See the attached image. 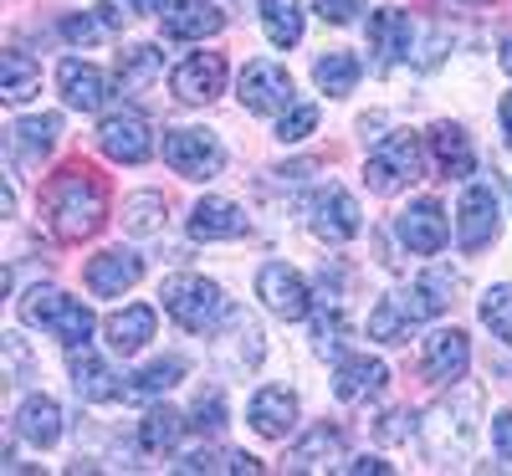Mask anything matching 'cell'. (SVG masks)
Returning <instances> with one entry per match:
<instances>
[{
  "instance_id": "obj_32",
  "label": "cell",
  "mask_w": 512,
  "mask_h": 476,
  "mask_svg": "<svg viewBox=\"0 0 512 476\" xmlns=\"http://www.w3.org/2000/svg\"><path fill=\"white\" fill-rule=\"evenodd\" d=\"M359 77H364V67H359L354 52H323L313 62V82H318L328 98H349L359 88Z\"/></svg>"
},
{
  "instance_id": "obj_49",
  "label": "cell",
  "mask_w": 512,
  "mask_h": 476,
  "mask_svg": "<svg viewBox=\"0 0 512 476\" xmlns=\"http://www.w3.org/2000/svg\"><path fill=\"white\" fill-rule=\"evenodd\" d=\"M123 6H128V11H159V16H164L175 0H123Z\"/></svg>"
},
{
  "instance_id": "obj_30",
  "label": "cell",
  "mask_w": 512,
  "mask_h": 476,
  "mask_svg": "<svg viewBox=\"0 0 512 476\" xmlns=\"http://www.w3.org/2000/svg\"><path fill=\"white\" fill-rule=\"evenodd\" d=\"M159 72H164V52L159 47H123L118 52V88L123 93H149L154 82H159Z\"/></svg>"
},
{
  "instance_id": "obj_1",
  "label": "cell",
  "mask_w": 512,
  "mask_h": 476,
  "mask_svg": "<svg viewBox=\"0 0 512 476\" xmlns=\"http://www.w3.org/2000/svg\"><path fill=\"white\" fill-rule=\"evenodd\" d=\"M41 210H47V226H52L57 241H88L108 221V185L93 175L88 164H67V169H57V175L47 180Z\"/></svg>"
},
{
  "instance_id": "obj_6",
  "label": "cell",
  "mask_w": 512,
  "mask_h": 476,
  "mask_svg": "<svg viewBox=\"0 0 512 476\" xmlns=\"http://www.w3.org/2000/svg\"><path fill=\"white\" fill-rule=\"evenodd\" d=\"M164 164L185 180H216L226 169V144L210 128H169L164 134Z\"/></svg>"
},
{
  "instance_id": "obj_14",
  "label": "cell",
  "mask_w": 512,
  "mask_h": 476,
  "mask_svg": "<svg viewBox=\"0 0 512 476\" xmlns=\"http://www.w3.org/2000/svg\"><path fill=\"white\" fill-rule=\"evenodd\" d=\"M169 88H175L180 103H216L226 93V57L221 52H195L175 67V77H169Z\"/></svg>"
},
{
  "instance_id": "obj_37",
  "label": "cell",
  "mask_w": 512,
  "mask_h": 476,
  "mask_svg": "<svg viewBox=\"0 0 512 476\" xmlns=\"http://www.w3.org/2000/svg\"><path fill=\"white\" fill-rule=\"evenodd\" d=\"M164 215H169V200L159 190H139V195L123 200V231L154 236V231H164Z\"/></svg>"
},
{
  "instance_id": "obj_41",
  "label": "cell",
  "mask_w": 512,
  "mask_h": 476,
  "mask_svg": "<svg viewBox=\"0 0 512 476\" xmlns=\"http://www.w3.org/2000/svg\"><path fill=\"white\" fill-rule=\"evenodd\" d=\"M190 425L200 430V436H221V430H226V400H221V389H200V400L190 410Z\"/></svg>"
},
{
  "instance_id": "obj_25",
  "label": "cell",
  "mask_w": 512,
  "mask_h": 476,
  "mask_svg": "<svg viewBox=\"0 0 512 476\" xmlns=\"http://www.w3.org/2000/svg\"><path fill=\"white\" fill-rule=\"evenodd\" d=\"M16 436L31 441V446H57L62 441V405L52 395H26L21 410H16Z\"/></svg>"
},
{
  "instance_id": "obj_11",
  "label": "cell",
  "mask_w": 512,
  "mask_h": 476,
  "mask_svg": "<svg viewBox=\"0 0 512 476\" xmlns=\"http://www.w3.org/2000/svg\"><path fill=\"white\" fill-rule=\"evenodd\" d=\"M492 241H497V185L477 180L461 190V205H456V246L482 251Z\"/></svg>"
},
{
  "instance_id": "obj_24",
  "label": "cell",
  "mask_w": 512,
  "mask_h": 476,
  "mask_svg": "<svg viewBox=\"0 0 512 476\" xmlns=\"http://www.w3.org/2000/svg\"><path fill=\"white\" fill-rule=\"evenodd\" d=\"M425 144H431V159L446 180H466L477 169V154H472V139H466L461 123H436L431 134H425Z\"/></svg>"
},
{
  "instance_id": "obj_10",
  "label": "cell",
  "mask_w": 512,
  "mask_h": 476,
  "mask_svg": "<svg viewBox=\"0 0 512 476\" xmlns=\"http://www.w3.org/2000/svg\"><path fill=\"white\" fill-rule=\"evenodd\" d=\"M98 149L113 159V164H144L154 154V128L144 113L134 108H118L98 123Z\"/></svg>"
},
{
  "instance_id": "obj_5",
  "label": "cell",
  "mask_w": 512,
  "mask_h": 476,
  "mask_svg": "<svg viewBox=\"0 0 512 476\" xmlns=\"http://www.w3.org/2000/svg\"><path fill=\"white\" fill-rule=\"evenodd\" d=\"M410 180H420V139L415 134H390L369 149L364 185L374 195H400Z\"/></svg>"
},
{
  "instance_id": "obj_34",
  "label": "cell",
  "mask_w": 512,
  "mask_h": 476,
  "mask_svg": "<svg viewBox=\"0 0 512 476\" xmlns=\"http://www.w3.org/2000/svg\"><path fill=\"white\" fill-rule=\"evenodd\" d=\"M262 6V31H267V41L272 47H297L303 41V6L297 0H256Z\"/></svg>"
},
{
  "instance_id": "obj_51",
  "label": "cell",
  "mask_w": 512,
  "mask_h": 476,
  "mask_svg": "<svg viewBox=\"0 0 512 476\" xmlns=\"http://www.w3.org/2000/svg\"><path fill=\"white\" fill-rule=\"evenodd\" d=\"M446 6H487V0H446Z\"/></svg>"
},
{
  "instance_id": "obj_42",
  "label": "cell",
  "mask_w": 512,
  "mask_h": 476,
  "mask_svg": "<svg viewBox=\"0 0 512 476\" xmlns=\"http://www.w3.org/2000/svg\"><path fill=\"white\" fill-rule=\"evenodd\" d=\"M318 128V103H292L282 118H277V139L282 144H303Z\"/></svg>"
},
{
  "instance_id": "obj_38",
  "label": "cell",
  "mask_w": 512,
  "mask_h": 476,
  "mask_svg": "<svg viewBox=\"0 0 512 476\" xmlns=\"http://www.w3.org/2000/svg\"><path fill=\"white\" fill-rule=\"evenodd\" d=\"M410 318H405V308L395 297H379L374 308H369V338L374 343H410Z\"/></svg>"
},
{
  "instance_id": "obj_12",
  "label": "cell",
  "mask_w": 512,
  "mask_h": 476,
  "mask_svg": "<svg viewBox=\"0 0 512 476\" xmlns=\"http://www.w3.org/2000/svg\"><path fill=\"white\" fill-rule=\"evenodd\" d=\"M67 374H72V395L82 405H108L118 400L128 384H118V374L108 369V359L93 349V343H77V349H67Z\"/></svg>"
},
{
  "instance_id": "obj_35",
  "label": "cell",
  "mask_w": 512,
  "mask_h": 476,
  "mask_svg": "<svg viewBox=\"0 0 512 476\" xmlns=\"http://www.w3.org/2000/svg\"><path fill=\"white\" fill-rule=\"evenodd\" d=\"M185 425H190V420H185L180 410L154 405V410L139 420V446H144V451H154V456H159V451H175V446H180V436H185Z\"/></svg>"
},
{
  "instance_id": "obj_29",
  "label": "cell",
  "mask_w": 512,
  "mask_h": 476,
  "mask_svg": "<svg viewBox=\"0 0 512 476\" xmlns=\"http://www.w3.org/2000/svg\"><path fill=\"white\" fill-rule=\"evenodd\" d=\"M103 333H108V349L113 354H139L144 343L154 338V308H144V302H134V308H123V313H113L108 323H103Z\"/></svg>"
},
{
  "instance_id": "obj_19",
  "label": "cell",
  "mask_w": 512,
  "mask_h": 476,
  "mask_svg": "<svg viewBox=\"0 0 512 476\" xmlns=\"http://www.w3.org/2000/svg\"><path fill=\"white\" fill-rule=\"evenodd\" d=\"M246 420L262 441H287L292 425H297V395L282 389V384H262L246 405Z\"/></svg>"
},
{
  "instance_id": "obj_20",
  "label": "cell",
  "mask_w": 512,
  "mask_h": 476,
  "mask_svg": "<svg viewBox=\"0 0 512 476\" xmlns=\"http://www.w3.org/2000/svg\"><path fill=\"white\" fill-rule=\"evenodd\" d=\"M262 354H267V343H262V328H256L246 313H226V328H221V338H216V359H221V369L226 374H246V369H256L262 364Z\"/></svg>"
},
{
  "instance_id": "obj_7",
  "label": "cell",
  "mask_w": 512,
  "mask_h": 476,
  "mask_svg": "<svg viewBox=\"0 0 512 476\" xmlns=\"http://www.w3.org/2000/svg\"><path fill=\"white\" fill-rule=\"evenodd\" d=\"M236 98H241V108L246 113H256V118H282L292 103H297V88H292V72L282 67V62H246L241 67V82H236Z\"/></svg>"
},
{
  "instance_id": "obj_16",
  "label": "cell",
  "mask_w": 512,
  "mask_h": 476,
  "mask_svg": "<svg viewBox=\"0 0 512 476\" xmlns=\"http://www.w3.org/2000/svg\"><path fill=\"white\" fill-rule=\"evenodd\" d=\"M415 47V21L400 6H384L369 16V52H374V72H390L395 62H405Z\"/></svg>"
},
{
  "instance_id": "obj_9",
  "label": "cell",
  "mask_w": 512,
  "mask_h": 476,
  "mask_svg": "<svg viewBox=\"0 0 512 476\" xmlns=\"http://www.w3.org/2000/svg\"><path fill=\"white\" fill-rule=\"evenodd\" d=\"M256 297L267 302V313L282 323H303L313 313V292L303 282V272H292L287 262H267L256 272Z\"/></svg>"
},
{
  "instance_id": "obj_18",
  "label": "cell",
  "mask_w": 512,
  "mask_h": 476,
  "mask_svg": "<svg viewBox=\"0 0 512 476\" xmlns=\"http://www.w3.org/2000/svg\"><path fill=\"white\" fill-rule=\"evenodd\" d=\"M456 292H461V277L456 272H446V267H436V272H425L415 287H405V292H390L400 308H405V318L410 323H425V318H441L451 302H456Z\"/></svg>"
},
{
  "instance_id": "obj_47",
  "label": "cell",
  "mask_w": 512,
  "mask_h": 476,
  "mask_svg": "<svg viewBox=\"0 0 512 476\" xmlns=\"http://www.w3.org/2000/svg\"><path fill=\"white\" fill-rule=\"evenodd\" d=\"M344 471L359 476V471H395V466H390V461H379V456H359V461H344Z\"/></svg>"
},
{
  "instance_id": "obj_15",
  "label": "cell",
  "mask_w": 512,
  "mask_h": 476,
  "mask_svg": "<svg viewBox=\"0 0 512 476\" xmlns=\"http://www.w3.org/2000/svg\"><path fill=\"white\" fill-rule=\"evenodd\" d=\"M420 369H425L431 384L466 379V369H472V338H466L461 328H436L431 338H425V349H420Z\"/></svg>"
},
{
  "instance_id": "obj_45",
  "label": "cell",
  "mask_w": 512,
  "mask_h": 476,
  "mask_svg": "<svg viewBox=\"0 0 512 476\" xmlns=\"http://www.w3.org/2000/svg\"><path fill=\"white\" fill-rule=\"evenodd\" d=\"M313 11H318L328 26H349V21L364 11V0H313Z\"/></svg>"
},
{
  "instance_id": "obj_33",
  "label": "cell",
  "mask_w": 512,
  "mask_h": 476,
  "mask_svg": "<svg viewBox=\"0 0 512 476\" xmlns=\"http://www.w3.org/2000/svg\"><path fill=\"white\" fill-rule=\"evenodd\" d=\"M36 93H41V67L26 52L11 47L6 57H0V98H6V103H26Z\"/></svg>"
},
{
  "instance_id": "obj_39",
  "label": "cell",
  "mask_w": 512,
  "mask_h": 476,
  "mask_svg": "<svg viewBox=\"0 0 512 476\" xmlns=\"http://www.w3.org/2000/svg\"><path fill=\"white\" fill-rule=\"evenodd\" d=\"M344 343H349V318H344V308L333 302L328 313L313 318V349H318L323 359H344Z\"/></svg>"
},
{
  "instance_id": "obj_50",
  "label": "cell",
  "mask_w": 512,
  "mask_h": 476,
  "mask_svg": "<svg viewBox=\"0 0 512 476\" xmlns=\"http://www.w3.org/2000/svg\"><path fill=\"white\" fill-rule=\"evenodd\" d=\"M502 72H507V77H512V36H507V41H502Z\"/></svg>"
},
{
  "instance_id": "obj_26",
  "label": "cell",
  "mask_w": 512,
  "mask_h": 476,
  "mask_svg": "<svg viewBox=\"0 0 512 476\" xmlns=\"http://www.w3.org/2000/svg\"><path fill=\"white\" fill-rule=\"evenodd\" d=\"M226 26L221 6H210V0H175V6L164 11V36L175 41H205Z\"/></svg>"
},
{
  "instance_id": "obj_48",
  "label": "cell",
  "mask_w": 512,
  "mask_h": 476,
  "mask_svg": "<svg viewBox=\"0 0 512 476\" xmlns=\"http://www.w3.org/2000/svg\"><path fill=\"white\" fill-rule=\"evenodd\" d=\"M497 118H502V144L512 149V93H507V98L497 103Z\"/></svg>"
},
{
  "instance_id": "obj_4",
  "label": "cell",
  "mask_w": 512,
  "mask_h": 476,
  "mask_svg": "<svg viewBox=\"0 0 512 476\" xmlns=\"http://www.w3.org/2000/svg\"><path fill=\"white\" fill-rule=\"evenodd\" d=\"M21 323H31V328H47L57 343H67V349H77V343H88L93 338V313L82 308L77 297H67V292H57V287H31L26 297H21Z\"/></svg>"
},
{
  "instance_id": "obj_17",
  "label": "cell",
  "mask_w": 512,
  "mask_h": 476,
  "mask_svg": "<svg viewBox=\"0 0 512 476\" xmlns=\"http://www.w3.org/2000/svg\"><path fill=\"white\" fill-rule=\"evenodd\" d=\"M57 88H62V103L77 108V113H98V108H108V98H113L108 72L93 67V62H82V57H67V62L57 67Z\"/></svg>"
},
{
  "instance_id": "obj_3",
  "label": "cell",
  "mask_w": 512,
  "mask_h": 476,
  "mask_svg": "<svg viewBox=\"0 0 512 476\" xmlns=\"http://www.w3.org/2000/svg\"><path fill=\"white\" fill-rule=\"evenodd\" d=\"M159 302H164V313L175 318L185 333H216L231 313V302L216 282H205L195 272H180V277H169L159 287Z\"/></svg>"
},
{
  "instance_id": "obj_27",
  "label": "cell",
  "mask_w": 512,
  "mask_h": 476,
  "mask_svg": "<svg viewBox=\"0 0 512 476\" xmlns=\"http://www.w3.org/2000/svg\"><path fill=\"white\" fill-rule=\"evenodd\" d=\"M123 21H128V11L123 6H93V11H77V16H62V41L67 47H93V41H108V36H118L123 31Z\"/></svg>"
},
{
  "instance_id": "obj_28",
  "label": "cell",
  "mask_w": 512,
  "mask_h": 476,
  "mask_svg": "<svg viewBox=\"0 0 512 476\" xmlns=\"http://www.w3.org/2000/svg\"><path fill=\"white\" fill-rule=\"evenodd\" d=\"M333 461H344V430L338 425H313L303 441H297L287 451V471H318V466H333Z\"/></svg>"
},
{
  "instance_id": "obj_21",
  "label": "cell",
  "mask_w": 512,
  "mask_h": 476,
  "mask_svg": "<svg viewBox=\"0 0 512 476\" xmlns=\"http://www.w3.org/2000/svg\"><path fill=\"white\" fill-rule=\"evenodd\" d=\"M384 384H390V369L369 354H344L333 369V395L344 405H369L384 395Z\"/></svg>"
},
{
  "instance_id": "obj_8",
  "label": "cell",
  "mask_w": 512,
  "mask_h": 476,
  "mask_svg": "<svg viewBox=\"0 0 512 476\" xmlns=\"http://www.w3.org/2000/svg\"><path fill=\"white\" fill-rule=\"evenodd\" d=\"M308 231L318 241H328V246H344V241H354L364 231V210H359V200L344 185H323L308 200Z\"/></svg>"
},
{
  "instance_id": "obj_44",
  "label": "cell",
  "mask_w": 512,
  "mask_h": 476,
  "mask_svg": "<svg viewBox=\"0 0 512 476\" xmlns=\"http://www.w3.org/2000/svg\"><path fill=\"white\" fill-rule=\"evenodd\" d=\"M410 430H420V415L415 410H390L379 420V441H405Z\"/></svg>"
},
{
  "instance_id": "obj_40",
  "label": "cell",
  "mask_w": 512,
  "mask_h": 476,
  "mask_svg": "<svg viewBox=\"0 0 512 476\" xmlns=\"http://www.w3.org/2000/svg\"><path fill=\"white\" fill-rule=\"evenodd\" d=\"M482 323L492 328V338L512 343V282H497L482 292Z\"/></svg>"
},
{
  "instance_id": "obj_13",
  "label": "cell",
  "mask_w": 512,
  "mask_h": 476,
  "mask_svg": "<svg viewBox=\"0 0 512 476\" xmlns=\"http://www.w3.org/2000/svg\"><path fill=\"white\" fill-rule=\"evenodd\" d=\"M395 236L410 256H436L446 241H451V221L436 200H410L395 221Z\"/></svg>"
},
{
  "instance_id": "obj_31",
  "label": "cell",
  "mask_w": 512,
  "mask_h": 476,
  "mask_svg": "<svg viewBox=\"0 0 512 476\" xmlns=\"http://www.w3.org/2000/svg\"><path fill=\"white\" fill-rule=\"evenodd\" d=\"M57 134H62V118H57V113L21 118V123L11 128V154H16V159H26V164H36L41 154H47V149L57 144Z\"/></svg>"
},
{
  "instance_id": "obj_36",
  "label": "cell",
  "mask_w": 512,
  "mask_h": 476,
  "mask_svg": "<svg viewBox=\"0 0 512 476\" xmlns=\"http://www.w3.org/2000/svg\"><path fill=\"white\" fill-rule=\"evenodd\" d=\"M185 379V359H154V364H144L139 374H134V384L123 389V400H159V395H169Z\"/></svg>"
},
{
  "instance_id": "obj_52",
  "label": "cell",
  "mask_w": 512,
  "mask_h": 476,
  "mask_svg": "<svg viewBox=\"0 0 512 476\" xmlns=\"http://www.w3.org/2000/svg\"><path fill=\"white\" fill-rule=\"evenodd\" d=\"M507 190H512V185H507Z\"/></svg>"
},
{
  "instance_id": "obj_43",
  "label": "cell",
  "mask_w": 512,
  "mask_h": 476,
  "mask_svg": "<svg viewBox=\"0 0 512 476\" xmlns=\"http://www.w3.org/2000/svg\"><path fill=\"white\" fill-rule=\"evenodd\" d=\"M0 354H6V384H26V374H31V354H26L21 333H0Z\"/></svg>"
},
{
  "instance_id": "obj_23",
  "label": "cell",
  "mask_w": 512,
  "mask_h": 476,
  "mask_svg": "<svg viewBox=\"0 0 512 476\" xmlns=\"http://www.w3.org/2000/svg\"><path fill=\"white\" fill-rule=\"evenodd\" d=\"M139 277H144V256H139V251H123V246L98 251L93 262H88V287H93V297H123Z\"/></svg>"
},
{
  "instance_id": "obj_46",
  "label": "cell",
  "mask_w": 512,
  "mask_h": 476,
  "mask_svg": "<svg viewBox=\"0 0 512 476\" xmlns=\"http://www.w3.org/2000/svg\"><path fill=\"white\" fill-rule=\"evenodd\" d=\"M492 451H497V461L512 466V410H502V415L492 420Z\"/></svg>"
},
{
  "instance_id": "obj_22",
  "label": "cell",
  "mask_w": 512,
  "mask_h": 476,
  "mask_svg": "<svg viewBox=\"0 0 512 476\" xmlns=\"http://www.w3.org/2000/svg\"><path fill=\"white\" fill-rule=\"evenodd\" d=\"M246 231H251V221H246V210H241L236 200L205 195V200H195V210H190V236H195V241H236V236H246Z\"/></svg>"
},
{
  "instance_id": "obj_2",
  "label": "cell",
  "mask_w": 512,
  "mask_h": 476,
  "mask_svg": "<svg viewBox=\"0 0 512 476\" xmlns=\"http://www.w3.org/2000/svg\"><path fill=\"white\" fill-rule=\"evenodd\" d=\"M477 410H482V395L472 384H461L446 400H436L431 415L420 420L425 456H431L436 466H461L466 451H472V441H477Z\"/></svg>"
}]
</instances>
